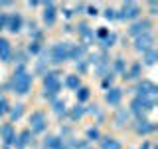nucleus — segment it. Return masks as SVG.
<instances>
[{
	"mask_svg": "<svg viewBox=\"0 0 158 149\" xmlns=\"http://www.w3.org/2000/svg\"><path fill=\"white\" fill-rule=\"evenodd\" d=\"M30 88H32V76L20 68L12 78V89L16 93H20V96H24V93L30 92Z\"/></svg>",
	"mask_w": 158,
	"mask_h": 149,
	"instance_id": "1",
	"label": "nucleus"
},
{
	"mask_svg": "<svg viewBox=\"0 0 158 149\" xmlns=\"http://www.w3.org/2000/svg\"><path fill=\"white\" fill-rule=\"evenodd\" d=\"M52 62H65V60H69V56H71V44L69 42H59V44H53L52 48Z\"/></svg>",
	"mask_w": 158,
	"mask_h": 149,
	"instance_id": "2",
	"label": "nucleus"
},
{
	"mask_svg": "<svg viewBox=\"0 0 158 149\" xmlns=\"http://www.w3.org/2000/svg\"><path fill=\"white\" fill-rule=\"evenodd\" d=\"M44 89H46V97L57 96L59 89H61V82H59L57 74H53V72L46 74V78H44Z\"/></svg>",
	"mask_w": 158,
	"mask_h": 149,
	"instance_id": "3",
	"label": "nucleus"
},
{
	"mask_svg": "<svg viewBox=\"0 0 158 149\" xmlns=\"http://www.w3.org/2000/svg\"><path fill=\"white\" fill-rule=\"evenodd\" d=\"M30 131L32 133H42V131H46V127H48V119H46V113L44 111H34L32 115H30Z\"/></svg>",
	"mask_w": 158,
	"mask_h": 149,
	"instance_id": "4",
	"label": "nucleus"
},
{
	"mask_svg": "<svg viewBox=\"0 0 158 149\" xmlns=\"http://www.w3.org/2000/svg\"><path fill=\"white\" fill-rule=\"evenodd\" d=\"M131 107H132V111H135V113L150 111V109L154 107V99H150V97H146V96H136L135 99H132Z\"/></svg>",
	"mask_w": 158,
	"mask_h": 149,
	"instance_id": "5",
	"label": "nucleus"
},
{
	"mask_svg": "<svg viewBox=\"0 0 158 149\" xmlns=\"http://www.w3.org/2000/svg\"><path fill=\"white\" fill-rule=\"evenodd\" d=\"M138 14H140V6H138L136 2H125L121 8V14H118V18L123 20H135L138 18Z\"/></svg>",
	"mask_w": 158,
	"mask_h": 149,
	"instance_id": "6",
	"label": "nucleus"
},
{
	"mask_svg": "<svg viewBox=\"0 0 158 149\" xmlns=\"http://www.w3.org/2000/svg\"><path fill=\"white\" fill-rule=\"evenodd\" d=\"M152 44H154V36H152L150 32L140 34V36H136V40H135V48L142 54L148 52V50H152Z\"/></svg>",
	"mask_w": 158,
	"mask_h": 149,
	"instance_id": "7",
	"label": "nucleus"
},
{
	"mask_svg": "<svg viewBox=\"0 0 158 149\" xmlns=\"http://www.w3.org/2000/svg\"><path fill=\"white\" fill-rule=\"evenodd\" d=\"M150 26H152L150 20H138V22H135L128 28V34H131V36H140V34H146Z\"/></svg>",
	"mask_w": 158,
	"mask_h": 149,
	"instance_id": "8",
	"label": "nucleus"
},
{
	"mask_svg": "<svg viewBox=\"0 0 158 149\" xmlns=\"http://www.w3.org/2000/svg\"><path fill=\"white\" fill-rule=\"evenodd\" d=\"M56 18H57L56 4H53V2H48L46 8H44V24H46V26H53V24H56Z\"/></svg>",
	"mask_w": 158,
	"mask_h": 149,
	"instance_id": "9",
	"label": "nucleus"
},
{
	"mask_svg": "<svg viewBox=\"0 0 158 149\" xmlns=\"http://www.w3.org/2000/svg\"><path fill=\"white\" fill-rule=\"evenodd\" d=\"M0 139H2L6 145L16 141V135H14V127L12 123H4V125H0Z\"/></svg>",
	"mask_w": 158,
	"mask_h": 149,
	"instance_id": "10",
	"label": "nucleus"
},
{
	"mask_svg": "<svg viewBox=\"0 0 158 149\" xmlns=\"http://www.w3.org/2000/svg\"><path fill=\"white\" fill-rule=\"evenodd\" d=\"M105 99H107L109 106H118V103H121V99H123V89L111 88V89L105 93Z\"/></svg>",
	"mask_w": 158,
	"mask_h": 149,
	"instance_id": "11",
	"label": "nucleus"
},
{
	"mask_svg": "<svg viewBox=\"0 0 158 149\" xmlns=\"http://www.w3.org/2000/svg\"><path fill=\"white\" fill-rule=\"evenodd\" d=\"M22 24H24V20H22V16L20 14H10L8 16V22H6V28L10 30V32H20L22 30Z\"/></svg>",
	"mask_w": 158,
	"mask_h": 149,
	"instance_id": "12",
	"label": "nucleus"
},
{
	"mask_svg": "<svg viewBox=\"0 0 158 149\" xmlns=\"http://www.w3.org/2000/svg\"><path fill=\"white\" fill-rule=\"evenodd\" d=\"M136 92H138V96H150V93H156V86L152 82H148V79H144V82H140L138 84V88H136Z\"/></svg>",
	"mask_w": 158,
	"mask_h": 149,
	"instance_id": "13",
	"label": "nucleus"
},
{
	"mask_svg": "<svg viewBox=\"0 0 158 149\" xmlns=\"http://www.w3.org/2000/svg\"><path fill=\"white\" fill-rule=\"evenodd\" d=\"M10 56H12V46L6 38H0V60L2 62H8Z\"/></svg>",
	"mask_w": 158,
	"mask_h": 149,
	"instance_id": "14",
	"label": "nucleus"
},
{
	"mask_svg": "<svg viewBox=\"0 0 158 149\" xmlns=\"http://www.w3.org/2000/svg\"><path fill=\"white\" fill-rule=\"evenodd\" d=\"M77 32H79V36L83 38V42H91V40L95 38V32H93V30L89 28L87 24H81V26L77 28Z\"/></svg>",
	"mask_w": 158,
	"mask_h": 149,
	"instance_id": "15",
	"label": "nucleus"
},
{
	"mask_svg": "<svg viewBox=\"0 0 158 149\" xmlns=\"http://www.w3.org/2000/svg\"><path fill=\"white\" fill-rule=\"evenodd\" d=\"M44 145H46V149H63V141L56 135H49V137H46Z\"/></svg>",
	"mask_w": 158,
	"mask_h": 149,
	"instance_id": "16",
	"label": "nucleus"
},
{
	"mask_svg": "<svg viewBox=\"0 0 158 149\" xmlns=\"http://www.w3.org/2000/svg\"><path fill=\"white\" fill-rule=\"evenodd\" d=\"M32 137H34V133L30 131V129H26V131L20 133V137H18L16 145H18V147H26V145H30V143H32Z\"/></svg>",
	"mask_w": 158,
	"mask_h": 149,
	"instance_id": "17",
	"label": "nucleus"
},
{
	"mask_svg": "<svg viewBox=\"0 0 158 149\" xmlns=\"http://www.w3.org/2000/svg\"><path fill=\"white\" fill-rule=\"evenodd\" d=\"M101 149H121V143L115 137H103L101 139Z\"/></svg>",
	"mask_w": 158,
	"mask_h": 149,
	"instance_id": "18",
	"label": "nucleus"
},
{
	"mask_svg": "<svg viewBox=\"0 0 158 149\" xmlns=\"http://www.w3.org/2000/svg\"><path fill=\"white\" fill-rule=\"evenodd\" d=\"M83 56H85V48L83 46H73L71 44V56H69V60H81Z\"/></svg>",
	"mask_w": 158,
	"mask_h": 149,
	"instance_id": "19",
	"label": "nucleus"
},
{
	"mask_svg": "<svg viewBox=\"0 0 158 149\" xmlns=\"http://www.w3.org/2000/svg\"><path fill=\"white\" fill-rule=\"evenodd\" d=\"M22 113H24V106H22V103H18V106H14L12 109H10V119L16 121V119L22 117Z\"/></svg>",
	"mask_w": 158,
	"mask_h": 149,
	"instance_id": "20",
	"label": "nucleus"
},
{
	"mask_svg": "<svg viewBox=\"0 0 158 149\" xmlns=\"http://www.w3.org/2000/svg\"><path fill=\"white\" fill-rule=\"evenodd\" d=\"M156 50L154 48H152V50H148V52H144V64H146V66H152V64H154L156 62Z\"/></svg>",
	"mask_w": 158,
	"mask_h": 149,
	"instance_id": "21",
	"label": "nucleus"
},
{
	"mask_svg": "<svg viewBox=\"0 0 158 149\" xmlns=\"http://www.w3.org/2000/svg\"><path fill=\"white\" fill-rule=\"evenodd\" d=\"M65 86L69 89H77L79 88V76H67L65 78Z\"/></svg>",
	"mask_w": 158,
	"mask_h": 149,
	"instance_id": "22",
	"label": "nucleus"
},
{
	"mask_svg": "<svg viewBox=\"0 0 158 149\" xmlns=\"http://www.w3.org/2000/svg\"><path fill=\"white\" fill-rule=\"evenodd\" d=\"M154 129V125H150V121H140L136 125V131L138 133H148V131H152Z\"/></svg>",
	"mask_w": 158,
	"mask_h": 149,
	"instance_id": "23",
	"label": "nucleus"
},
{
	"mask_svg": "<svg viewBox=\"0 0 158 149\" xmlns=\"http://www.w3.org/2000/svg\"><path fill=\"white\" fill-rule=\"evenodd\" d=\"M115 121H117V125H125V123L128 121V113L125 111V109H121V111L117 113V117H115Z\"/></svg>",
	"mask_w": 158,
	"mask_h": 149,
	"instance_id": "24",
	"label": "nucleus"
},
{
	"mask_svg": "<svg viewBox=\"0 0 158 149\" xmlns=\"http://www.w3.org/2000/svg\"><path fill=\"white\" fill-rule=\"evenodd\" d=\"M89 99V89L87 88H77V102H87Z\"/></svg>",
	"mask_w": 158,
	"mask_h": 149,
	"instance_id": "25",
	"label": "nucleus"
},
{
	"mask_svg": "<svg viewBox=\"0 0 158 149\" xmlns=\"http://www.w3.org/2000/svg\"><path fill=\"white\" fill-rule=\"evenodd\" d=\"M83 115V107L81 106H77V107H73L71 109V111H69V117H71L73 119V121H75V119H79V117H81Z\"/></svg>",
	"mask_w": 158,
	"mask_h": 149,
	"instance_id": "26",
	"label": "nucleus"
},
{
	"mask_svg": "<svg viewBox=\"0 0 158 149\" xmlns=\"http://www.w3.org/2000/svg\"><path fill=\"white\" fill-rule=\"evenodd\" d=\"M138 74H140V66H138V64H135V66L131 68V72H127V76H125V78L135 79V78H138Z\"/></svg>",
	"mask_w": 158,
	"mask_h": 149,
	"instance_id": "27",
	"label": "nucleus"
},
{
	"mask_svg": "<svg viewBox=\"0 0 158 149\" xmlns=\"http://www.w3.org/2000/svg\"><path fill=\"white\" fill-rule=\"evenodd\" d=\"M53 106H56V113H57V115H63V113H65V103H63V102H56Z\"/></svg>",
	"mask_w": 158,
	"mask_h": 149,
	"instance_id": "28",
	"label": "nucleus"
},
{
	"mask_svg": "<svg viewBox=\"0 0 158 149\" xmlns=\"http://www.w3.org/2000/svg\"><path fill=\"white\" fill-rule=\"evenodd\" d=\"M6 111H8V102L6 97H0V115H4Z\"/></svg>",
	"mask_w": 158,
	"mask_h": 149,
	"instance_id": "29",
	"label": "nucleus"
},
{
	"mask_svg": "<svg viewBox=\"0 0 158 149\" xmlns=\"http://www.w3.org/2000/svg\"><path fill=\"white\" fill-rule=\"evenodd\" d=\"M87 137L89 139H99V131H97V129H89V131H87Z\"/></svg>",
	"mask_w": 158,
	"mask_h": 149,
	"instance_id": "30",
	"label": "nucleus"
},
{
	"mask_svg": "<svg viewBox=\"0 0 158 149\" xmlns=\"http://www.w3.org/2000/svg\"><path fill=\"white\" fill-rule=\"evenodd\" d=\"M105 16H107L109 20H115L117 14H115V10H113V8H107V10H105Z\"/></svg>",
	"mask_w": 158,
	"mask_h": 149,
	"instance_id": "31",
	"label": "nucleus"
},
{
	"mask_svg": "<svg viewBox=\"0 0 158 149\" xmlns=\"http://www.w3.org/2000/svg\"><path fill=\"white\" fill-rule=\"evenodd\" d=\"M115 40H117V36H115V34L107 36V38H105V46H113V44H115Z\"/></svg>",
	"mask_w": 158,
	"mask_h": 149,
	"instance_id": "32",
	"label": "nucleus"
},
{
	"mask_svg": "<svg viewBox=\"0 0 158 149\" xmlns=\"http://www.w3.org/2000/svg\"><path fill=\"white\" fill-rule=\"evenodd\" d=\"M6 22H8V16L6 14H0V30L6 28Z\"/></svg>",
	"mask_w": 158,
	"mask_h": 149,
	"instance_id": "33",
	"label": "nucleus"
},
{
	"mask_svg": "<svg viewBox=\"0 0 158 149\" xmlns=\"http://www.w3.org/2000/svg\"><path fill=\"white\" fill-rule=\"evenodd\" d=\"M148 8H150V14H156V10H158V4L152 0V2H148Z\"/></svg>",
	"mask_w": 158,
	"mask_h": 149,
	"instance_id": "34",
	"label": "nucleus"
},
{
	"mask_svg": "<svg viewBox=\"0 0 158 149\" xmlns=\"http://www.w3.org/2000/svg\"><path fill=\"white\" fill-rule=\"evenodd\" d=\"M89 14H91V16H95V14H97V8H93V6H89Z\"/></svg>",
	"mask_w": 158,
	"mask_h": 149,
	"instance_id": "35",
	"label": "nucleus"
}]
</instances>
